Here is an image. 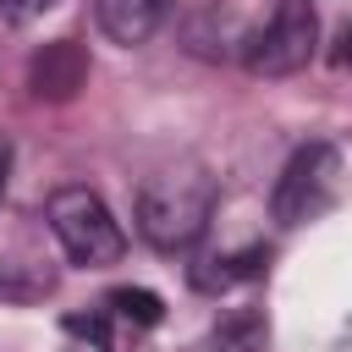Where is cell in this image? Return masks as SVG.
Segmentation results:
<instances>
[{
    "instance_id": "6da1fadb",
    "label": "cell",
    "mask_w": 352,
    "mask_h": 352,
    "mask_svg": "<svg viewBox=\"0 0 352 352\" xmlns=\"http://www.w3.org/2000/svg\"><path fill=\"white\" fill-rule=\"evenodd\" d=\"M209 214H214V176L204 165L154 170L138 187V204H132L138 236L160 253H187L209 231Z\"/></svg>"
},
{
    "instance_id": "30bf717a",
    "label": "cell",
    "mask_w": 352,
    "mask_h": 352,
    "mask_svg": "<svg viewBox=\"0 0 352 352\" xmlns=\"http://www.w3.org/2000/svg\"><path fill=\"white\" fill-rule=\"evenodd\" d=\"M55 0H0V16L6 22H33L38 11H50Z\"/></svg>"
},
{
    "instance_id": "8fae6325",
    "label": "cell",
    "mask_w": 352,
    "mask_h": 352,
    "mask_svg": "<svg viewBox=\"0 0 352 352\" xmlns=\"http://www.w3.org/2000/svg\"><path fill=\"white\" fill-rule=\"evenodd\" d=\"M330 66H336V72H346V66H352V22H346V28L336 33V50H330Z\"/></svg>"
},
{
    "instance_id": "ba28073f",
    "label": "cell",
    "mask_w": 352,
    "mask_h": 352,
    "mask_svg": "<svg viewBox=\"0 0 352 352\" xmlns=\"http://www.w3.org/2000/svg\"><path fill=\"white\" fill-rule=\"evenodd\" d=\"M104 308H110V319H126V324H138V330H148V324L165 319V302H160L154 292H143V286H121V292H110Z\"/></svg>"
},
{
    "instance_id": "277c9868",
    "label": "cell",
    "mask_w": 352,
    "mask_h": 352,
    "mask_svg": "<svg viewBox=\"0 0 352 352\" xmlns=\"http://www.w3.org/2000/svg\"><path fill=\"white\" fill-rule=\"evenodd\" d=\"M336 176H341L336 143H302V148H292V160L280 165V176H275V187H270V214H275V226H302V220H314V214L330 204Z\"/></svg>"
},
{
    "instance_id": "3957f363",
    "label": "cell",
    "mask_w": 352,
    "mask_h": 352,
    "mask_svg": "<svg viewBox=\"0 0 352 352\" xmlns=\"http://www.w3.org/2000/svg\"><path fill=\"white\" fill-rule=\"evenodd\" d=\"M319 50V16L308 0H275L258 28L242 33V66L253 77H297Z\"/></svg>"
},
{
    "instance_id": "7c38bea8",
    "label": "cell",
    "mask_w": 352,
    "mask_h": 352,
    "mask_svg": "<svg viewBox=\"0 0 352 352\" xmlns=\"http://www.w3.org/2000/svg\"><path fill=\"white\" fill-rule=\"evenodd\" d=\"M0 176H6V154H0Z\"/></svg>"
},
{
    "instance_id": "5b68a950",
    "label": "cell",
    "mask_w": 352,
    "mask_h": 352,
    "mask_svg": "<svg viewBox=\"0 0 352 352\" xmlns=\"http://www.w3.org/2000/svg\"><path fill=\"white\" fill-rule=\"evenodd\" d=\"M28 88L33 99H50V104H66L88 88V50L77 38H55L44 44L33 60H28Z\"/></svg>"
},
{
    "instance_id": "7a4b0ae2",
    "label": "cell",
    "mask_w": 352,
    "mask_h": 352,
    "mask_svg": "<svg viewBox=\"0 0 352 352\" xmlns=\"http://www.w3.org/2000/svg\"><path fill=\"white\" fill-rule=\"evenodd\" d=\"M44 220H50L60 253L82 270L121 264V253H126V231L94 187H55L50 204H44Z\"/></svg>"
},
{
    "instance_id": "9c48e42d",
    "label": "cell",
    "mask_w": 352,
    "mask_h": 352,
    "mask_svg": "<svg viewBox=\"0 0 352 352\" xmlns=\"http://www.w3.org/2000/svg\"><path fill=\"white\" fill-rule=\"evenodd\" d=\"M214 346H226V352H264V319L258 314H231L214 330Z\"/></svg>"
},
{
    "instance_id": "52a82bcc",
    "label": "cell",
    "mask_w": 352,
    "mask_h": 352,
    "mask_svg": "<svg viewBox=\"0 0 352 352\" xmlns=\"http://www.w3.org/2000/svg\"><path fill=\"white\" fill-rule=\"evenodd\" d=\"M264 264H270V248H242V253L198 258L187 275H192V286H198V292H231L236 280H253V275H264Z\"/></svg>"
},
{
    "instance_id": "8992f818",
    "label": "cell",
    "mask_w": 352,
    "mask_h": 352,
    "mask_svg": "<svg viewBox=\"0 0 352 352\" xmlns=\"http://www.w3.org/2000/svg\"><path fill=\"white\" fill-rule=\"evenodd\" d=\"M165 11H170V0H94V28L110 44L138 50V44H148L160 33Z\"/></svg>"
}]
</instances>
